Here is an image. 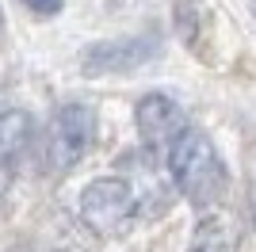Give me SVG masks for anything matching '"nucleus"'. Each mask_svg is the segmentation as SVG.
I'll list each match as a JSON object with an SVG mask.
<instances>
[{"instance_id":"obj_3","label":"nucleus","mask_w":256,"mask_h":252,"mask_svg":"<svg viewBox=\"0 0 256 252\" xmlns=\"http://www.w3.org/2000/svg\"><path fill=\"white\" fill-rule=\"evenodd\" d=\"M96 134V118L84 104H69L62 107L50 122V142H46V153H50L54 168H69L84 157L88 142Z\"/></svg>"},{"instance_id":"obj_6","label":"nucleus","mask_w":256,"mask_h":252,"mask_svg":"<svg viewBox=\"0 0 256 252\" xmlns=\"http://www.w3.org/2000/svg\"><path fill=\"white\" fill-rule=\"evenodd\" d=\"M192 252H237V233L234 226L218 214L203 218L192 233Z\"/></svg>"},{"instance_id":"obj_7","label":"nucleus","mask_w":256,"mask_h":252,"mask_svg":"<svg viewBox=\"0 0 256 252\" xmlns=\"http://www.w3.org/2000/svg\"><path fill=\"white\" fill-rule=\"evenodd\" d=\"M31 142V118L23 111H0V160L16 157Z\"/></svg>"},{"instance_id":"obj_4","label":"nucleus","mask_w":256,"mask_h":252,"mask_svg":"<svg viewBox=\"0 0 256 252\" xmlns=\"http://www.w3.org/2000/svg\"><path fill=\"white\" fill-rule=\"evenodd\" d=\"M138 134L146 138V146H172L176 138L188 130V118L168 96H146L138 104Z\"/></svg>"},{"instance_id":"obj_1","label":"nucleus","mask_w":256,"mask_h":252,"mask_svg":"<svg viewBox=\"0 0 256 252\" xmlns=\"http://www.w3.org/2000/svg\"><path fill=\"white\" fill-rule=\"evenodd\" d=\"M168 172L184 199L199 210H210L226 195V164L214 153V142L195 126H188L168 146Z\"/></svg>"},{"instance_id":"obj_2","label":"nucleus","mask_w":256,"mask_h":252,"mask_svg":"<svg viewBox=\"0 0 256 252\" xmlns=\"http://www.w3.org/2000/svg\"><path fill=\"white\" fill-rule=\"evenodd\" d=\"M134 188L118 176H107L88 184L84 195H80V218H84L88 230L96 233H118L126 226V218L134 214Z\"/></svg>"},{"instance_id":"obj_9","label":"nucleus","mask_w":256,"mask_h":252,"mask_svg":"<svg viewBox=\"0 0 256 252\" xmlns=\"http://www.w3.org/2000/svg\"><path fill=\"white\" fill-rule=\"evenodd\" d=\"M252 4H256V0H252Z\"/></svg>"},{"instance_id":"obj_5","label":"nucleus","mask_w":256,"mask_h":252,"mask_svg":"<svg viewBox=\"0 0 256 252\" xmlns=\"http://www.w3.org/2000/svg\"><path fill=\"white\" fill-rule=\"evenodd\" d=\"M150 42L138 38V42H104V46H92L84 54V69L88 73H111V69H130L150 58Z\"/></svg>"},{"instance_id":"obj_8","label":"nucleus","mask_w":256,"mask_h":252,"mask_svg":"<svg viewBox=\"0 0 256 252\" xmlns=\"http://www.w3.org/2000/svg\"><path fill=\"white\" fill-rule=\"evenodd\" d=\"M31 12H38V16H54V12H62L65 0H23Z\"/></svg>"}]
</instances>
